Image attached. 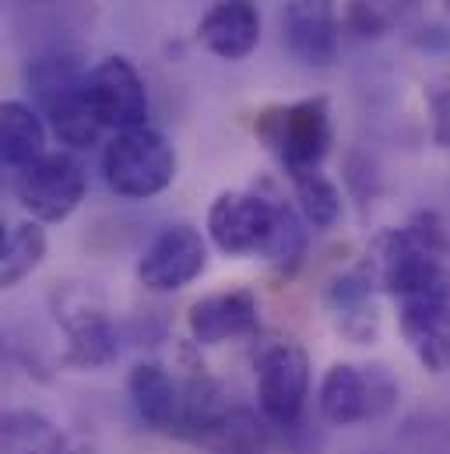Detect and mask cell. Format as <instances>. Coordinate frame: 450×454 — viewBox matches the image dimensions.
I'll use <instances>...</instances> for the list:
<instances>
[{
	"instance_id": "cell-1",
	"label": "cell",
	"mask_w": 450,
	"mask_h": 454,
	"mask_svg": "<svg viewBox=\"0 0 450 454\" xmlns=\"http://www.w3.org/2000/svg\"><path fill=\"white\" fill-rule=\"evenodd\" d=\"M366 268L398 303L450 300V229L437 212H415L405 226L373 236Z\"/></svg>"
},
{
	"instance_id": "cell-2",
	"label": "cell",
	"mask_w": 450,
	"mask_h": 454,
	"mask_svg": "<svg viewBox=\"0 0 450 454\" xmlns=\"http://www.w3.org/2000/svg\"><path fill=\"white\" fill-rule=\"evenodd\" d=\"M25 85L60 145L89 148L106 130L89 99V71L74 53H39L25 67Z\"/></svg>"
},
{
	"instance_id": "cell-3",
	"label": "cell",
	"mask_w": 450,
	"mask_h": 454,
	"mask_svg": "<svg viewBox=\"0 0 450 454\" xmlns=\"http://www.w3.org/2000/svg\"><path fill=\"white\" fill-rule=\"evenodd\" d=\"M253 137L264 145V152L282 166L289 180L321 169L335 145L331 103L324 96H310L296 103L264 106L253 116Z\"/></svg>"
},
{
	"instance_id": "cell-4",
	"label": "cell",
	"mask_w": 450,
	"mask_h": 454,
	"mask_svg": "<svg viewBox=\"0 0 450 454\" xmlns=\"http://www.w3.org/2000/svg\"><path fill=\"white\" fill-rule=\"evenodd\" d=\"M103 176L106 187L123 201L159 198L176 180V148L148 123L116 130L103 148Z\"/></svg>"
},
{
	"instance_id": "cell-5",
	"label": "cell",
	"mask_w": 450,
	"mask_h": 454,
	"mask_svg": "<svg viewBox=\"0 0 450 454\" xmlns=\"http://www.w3.org/2000/svg\"><path fill=\"white\" fill-rule=\"evenodd\" d=\"M401 402V384L384 363H331L321 391L317 409L328 427H362L387 419Z\"/></svg>"
},
{
	"instance_id": "cell-6",
	"label": "cell",
	"mask_w": 450,
	"mask_h": 454,
	"mask_svg": "<svg viewBox=\"0 0 450 454\" xmlns=\"http://www.w3.org/2000/svg\"><path fill=\"white\" fill-rule=\"evenodd\" d=\"M285 208L260 191H222L208 208V239L225 257H268Z\"/></svg>"
},
{
	"instance_id": "cell-7",
	"label": "cell",
	"mask_w": 450,
	"mask_h": 454,
	"mask_svg": "<svg viewBox=\"0 0 450 454\" xmlns=\"http://www.w3.org/2000/svg\"><path fill=\"white\" fill-rule=\"evenodd\" d=\"M53 317L67 335L64 363L78 370H103L120 356V332L106 300L92 286H64L53 293Z\"/></svg>"
},
{
	"instance_id": "cell-8",
	"label": "cell",
	"mask_w": 450,
	"mask_h": 454,
	"mask_svg": "<svg viewBox=\"0 0 450 454\" xmlns=\"http://www.w3.org/2000/svg\"><path fill=\"white\" fill-rule=\"evenodd\" d=\"M257 409L271 427H299L310 402V352L299 341H271L257 352Z\"/></svg>"
},
{
	"instance_id": "cell-9",
	"label": "cell",
	"mask_w": 450,
	"mask_h": 454,
	"mask_svg": "<svg viewBox=\"0 0 450 454\" xmlns=\"http://www.w3.org/2000/svg\"><path fill=\"white\" fill-rule=\"evenodd\" d=\"M11 187H14L18 205L28 212V219L43 226H57V223H67L81 208L89 176H85V166L71 152H46L39 162L18 169Z\"/></svg>"
},
{
	"instance_id": "cell-10",
	"label": "cell",
	"mask_w": 450,
	"mask_h": 454,
	"mask_svg": "<svg viewBox=\"0 0 450 454\" xmlns=\"http://www.w3.org/2000/svg\"><path fill=\"white\" fill-rule=\"evenodd\" d=\"M205 271H208V236L187 223L162 229L137 257V282L148 293H180L190 282H198Z\"/></svg>"
},
{
	"instance_id": "cell-11",
	"label": "cell",
	"mask_w": 450,
	"mask_h": 454,
	"mask_svg": "<svg viewBox=\"0 0 450 454\" xmlns=\"http://www.w3.org/2000/svg\"><path fill=\"white\" fill-rule=\"evenodd\" d=\"M89 99L103 127L130 130L148 123V89L134 60L112 53L89 71Z\"/></svg>"
},
{
	"instance_id": "cell-12",
	"label": "cell",
	"mask_w": 450,
	"mask_h": 454,
	"mask_svg": "<svg viewBox=\"0 0 450 454\" xmlns=\"http://www.w3.org/2000/svg\"><path fill=\"white\" fill-rule=\"evenodd\" d=\"M376 278L373 271L362 264H355L352 271H341L328 282L324 289V307L328 317L335 325V332L352 345H369L380 335V307H376Z\"/></svg>"
},
{
	"instance_id": "cell-13",
	"label": "cell",
	"mask_w": 450,
	"mask_h": 454,
	"mask_svg": "<svg viewBox=\"0 0 450 454\" xmlns=\"http://www.w3.org/2000/svg\"><path fill=\"white\" fill-rule=\"evenodd\" d=\"M260 328V303L253 289H225L208 293L190 303L187 332L198 345H225L236 339H250Z\"/></svg>"
},
{
	"instance_id": "cell-14",
	"label": "cell",
	"mask_w": 450,
	"mask_h": 454,
	"mask_svg": "<svg viewBox=\"0 0 450 454\" xmlns=\"http://www.w3.org/2000/svg\"><path fill=\"white\" fill-rule=\"evenodd\" d=\"M282 39L306 67H328L338 53V18L331 0H285Z\"/></svg>"
},
{
	"instance_id": "cell-15",
	"label": "cell",
	"mask_w": 450,
	"mask_h": 454,
	"mask_svg": "<svg viewBox=\"0 0 450 454\" xmlns=\"http://www.w3.org/2000/svg\"><path fill=\"white\" fill-rule=\"evenodd\" d=\"M398 332L415 363L440 377L450 370V300H405L398 307Z\"/></svg>"
},
{
	"instance_id": "cell-16",
	"label": "cell",
	"mask_w": 450,
	"mask_h": 454,
	"mask_svg": "<svg viewBox=\"0 0 450 454\" xmlns=\"http://www.w3.org/2000/svg\"><path fill=\"white\" fill-rule=\"evenodd\" d=\"M198 43L219 60H246L260 43V11L253 0H219L198 21Z\"/></svg>"
},
{
	"instance_id": "cell-17",
	"label": "cell",
	"mask_w": 450,
	"mask_h": 454,
	"mask_svg": "<svg viewBox=\"0 0 450 454\" xmlns=\"http://www.w3.org/2000/svg\"><path fill=\"white\" fill-rule=\"evenodd\" d=\"M127 395L137 412V419L155 430L173 437L183 409V380H176L162 363H137L127 377Z\"/></svg>"
},
{
	"instance_id": "cell-18",
	"label": "cell",
	"mask_w": 450,
	"mask_h": 454,
	"mask_svg": "<svg viewBox=\"0 0 450 454\" xmlns=\"http://www.w3.org/2000/svg\"><path fill=\"white\" fill-rule=\"evenodd\" d=\"M46 155V120L35 106L7 99L0 106V159L11 173L39 162Z\"/></svg>"
},
{
	"instance_id": "cell-19",
	"label": "cell",
	"mask_w": 450,
	"mask_h": 454,
	"mask_svg": "<svg viewBox=\"0 0 450 454\" xmlns=\"http://www.w3.org/2000/svg\"><path fill=\"white\" fill-rule=\"evenodd\" d=\"M67 437L35 409H7L0 419V454H64Z\"/></svg>"
},
{
	"instance_id": "cell-20",
	"label": "cell",
	"mask_w": 450,
	"mask_h": 454,
	"mask_svg": "<svg viewBox=\"0 0 450 454\" xmlns=\"http://www.w3.org/2000/svg\"><path fill=\"white\" fill-rule=\"evenodd\" d=\"M46 250H50V239L43 223L25 219L7 226L4 247H0V286L4 289L21 286L32 271H39V264L46 261Z\"/></svg>"
},
{
	"instance_id": "cell-21",
	"label": "cell",
	"mask_w": 450,
	"mask_h": 454,
	"mask_svg": "<svg viewBox=\"0 0 450 454\" xmlns=\"http://www.w3.org/2000/svg\"><path fill=\"white\" fill-rule=\"evenodd\" d=\"M292 191H296V208L303 212L310 229L328 232V229H335L341 223L345 201H341L338 184L324 169H310V173L292 176Z\"/></svg>"
},
{
	"instance_id": "cell-22",
	"label": "cell",
	"mask_w": 450,
	"mask_h": 454,
	"mask_svg": "<svg viewBox=\"0 0 450 454\" xmlns=\"http://www.w3.org/2000/svg\"><path fill=\"white\" fill-rule=\"evenodd\" d=\"M419 0H348L345 7V25L362 35V39H380L387 32H394Z\"/></svg>"
},
{
	"instance_id": "cell-23",
	"label": "cell",
	"mask_w": 450,
	"mask_h": 454,
	"mask_svg": "<svg viewBox=\"0 0 450 454\" xmlns=\"http://www.w3.org/2000/svg\"><path fill=\"white\" fill-rule=\"evenodd\" d=\"M426 96V114H430V134L437 148H450V71L437 74L423 89Z\"/></svg>"
},
{
	"instance_id": "cell-24",
	"label": "cell",
	"mask_w": 450,
	"mask_h": 454,
	"mask_svg": "<svg viewBox=\"0 0 450 454\" xmlns=\"http://www.w3.org/2000/svg\"><path fill=\"white\" fill-rule=\"evenodd\" d=\"M64 454H99L96 448H89V444H67V451Z\"/></svg>"
},
{
	"instance_id": "cell-25",
	"label": "cell",
	"mask_w": 450,
	"mask_h": 454,
	"mask_svg": "<svg viewBox=\"0 0 450 454\" xmlns=\"http://www.w3.org/2000/svg\"><path fill=\"white\" fill-rule=\"evenodd\" d=\"M444 7H447V14H450V0H444Z\"/></svg>"
}]
</instances>
